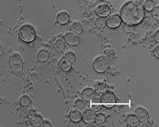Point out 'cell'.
I'll use <instances>...</instances> for the list:
<instances>
[{
  "label": "cell",
  "instance_id": "cell-27",
  "mask_svg": "<svg viewBox=\"0 0 159 127\" xmlns=\"http://www.w3.org/2000/svg\"><path fill=\"white\" fill-rule=\"evenodd\" d=\"M124 30L127 33H130L133 32L134 27L133 25H129L126 24H124L123 26Z\"/></svg>",
  "mask_w": 159,
  "mask_h": 127
},
{
  "label": "cell",
  "instance_id": "cell-3",
  "mask_svg": "<svg viewBox=\"0 0 159 127\" xmlns=\"http://www.w3.org/2000/svg\"><path fill=\"white\" fill-rule=\"evenodd\" d=\"M92 66L96 72L102 73L107 71L109 67V63L107 58L101 55L94 60Z\"/></svg>",
  "mask_w": 159,
  "mask_h": 127
},
{
  "label": "cell",
  "instance_id": "cell-6",
  "mask_svg": "<svg viewBox=\"0 0 159 127\" xmlns=\"http://www.w3.org/2000/svg\"><path fill=\"white\" fill-rule=\"evenodd\" d=\"M97 114L96 112L91 109L85 110L82 114V120L87 124H89L95 121Z\"/></svg>",
  "mask_w": 159,
  "mask_h": 127
},
{
  "label": "cell",
  "instance_id": "cell-16",
  "mask_svg": "<svg viewBox=\"0 0 159 127\" xmlns=\"http://www.w3.org/2000/svg\"><path fill=\"white\" fill-rule=\"evenodd\" d=\"M70 30L76 34L81 33L83 31V27L81 23L76 22L73 23L70 27Z\"/></svg>",
  "mask_w": 159,
  "mask_h": 127
},
{
  "label": "cell",
  "instance_id": "cell-37",
  "mask_svg": "<svg viewBox=\"0 0 159 127\" xmlns=\"http://www.w3.org/2000/svg\"><path fill=\"white\" fill-rule=\"evenodd\" d=\"M92 102L93 103H99L100 102L99 99L95 97L92 100Z\"/></svg>",
  "mask_w": 159,
  "mask_h": 127
},
{
  "label": "cell",
  "instance_id": "cell-4",
  "mask_svg": "<svg viewBox=\"0 0 159 127\" xmlns=\"http://www.w3.org/2000/svg\"><path fill=\"white\" fill-rule=\"evenodd\" d=\"M10 65L11 70L16 73L22 71L23 63L21 55L17 53H13L9 58Z\"/></svg>",
  "mask_w": 159,
  "mask_h": 127
},
{
  "label": "cell",
  "instance_id": "cell-2",
  "mask_svg": "<svg viewBox=\"0 0 159 127\" xmlns=\"http://www.w3.org/2000/svg\"><path fill=\"white\" fill-rule=\"evenodd\" d=\"M19 35L23 41L30 42L34 41L35 37V30L32 25L29 24L23 25L20 28Z\"/></svg>",
  "mask_w": 159,
  "mask_h": 127
},
{
  "label": "cell",
  "instance_id": "cell-32",
  "mask_svg": "<svg viewBox=\"0 0 159 127\" xmlns=\"http://www.w3.org/2000/svg\"><path fill=\"white\" fill-rule=\"evenodd\" d=\"M85 1L87 4L89 6H92L96 4L98 0H85Z\"/></svg>",
  "mask_w": 159,
  "mask_h": 127
},
{
  "label": "cell",
  "instance_id": "cell-40",
  "mask_svg": "<svg viewBox=\"0 0 159 127\" xmlns=\"http://www.w3.org/2000/svg\"><path fill=\"white\" fill-rule=\"evenodd\" d=\"M102 126H103L102 125V126H101V127H102ZM103 126H105L104 125Z\"/></svg>",
  "mask_w": 159,
  "mask_h": 127
},
{
  "label": "cell",
  "instance_id": "cell-9",
  "mask_svg": "<svg viewBox=\"0 0 159 127\" xmlns=\"http://www.w3.org/2000/svg\"><path fill=\"white\" fill-rule=\"evenodd\" d=\"M97 14L102 17H106L110 15L111 12L110 7L108 5L102 4L98 6L96 9Z\"/></svg>",
  "mask_w": 159,
  "mask_h": 127
},
{
  "label": "cell",
  "instance_id": "cell-41",
  "mask_svg": "<svg viewBox=\"0 0 159 127\" xmlns=\"http://www.w3.org/2000/svg\"><path fill=\"white\" fill-rule=\"evenodd\" d=\"M0 102H1V101H0ZM0 104H1V102H0Z\"/></svg>",
  "mask_w": 159,
  "mask_h": 127
},
{
  "label": "cell",
  "instance_id": "cell-18",
  "mask_svg": "<svg viewBox=\"0 0 159 127\" xmlns=\"http://www.w3.org/2000/svg\"><path fill=\"white\" fill-rule=\"evenodd\" d=\"M37 58L38 60L41 62L46 61L49 57V54L47 50L42 49L40 50L38 53Z\"/></svg>",
  "mask_w": 159,
  "mask_h": 127
},
{
  "label": "cell",
  "instance_id": "cell-39",
  "mask_svg": "<svg viewBox=\"0 0 159 127\" xmlns=\"http://www.w3.org/2000/svg\"><path fill=\"white\" fill-rule=\"evenodd\" d=\"M103 106L105 107H107L108 108H112L114 106V105H103Z\"/></svg>",
  "mask_w": 159,
  "mask_h": 127
},
{
  "label": "cell",
  "instance_id": "cell-10",
  "mask_svg": "<svg viewBox=\"0 0 159 127\" xmlns=\"http://www.w3.org/2000/svg\"><path fill=\"white\" fill-rule=\"evenodd\" d=\"M95 91L93 88L87 87L83 90L82 92V98L84 101L89 102L95 97Z\"/></svg>",
  "mask_w": 159,
  "mask_h": 127
},
{
  "label": "cell",
  "instance_id": "cell-15",
  "mask_svg": "<svg viewBox=\"0 0 159 127\" xmlns=\"http://www.w3.org/2000/svg\"><path fill=\"white\" fill-rule=\"evenodd\" d=\"M69 117L71 121L77 123L80 121L82 120V114L80 111L77 110H74L70 112Z\"/></svg>",
  "mask_w": 159,
  "mask_h": 127
},
{
  "label": "cell",
  "instance_id": "cell-24",
  "mask_svg": "<svg viewBox=\"0 0 159 127\" xmlns=\"http://www.w3.org/2000/svg\"><path fill=\"white\" fill-rule=\"evenodd\" d=\"M75 55L73 52L69 51L65 54V59L71 63L75 62Z\"/></svg>",
  "mask_w": 159,
  "mask_h": 127
},
{
  "label": "cell",
  "instance_id": "cell-13",
  "mask_svg": "<svg viewBox=\"0 0 159 127\" xmlns=\"http://www.w3.org/2000/svg\"><path fill=\"white\" fill-rule=\"evenodd\" d=\"M94 86L95 92L98 94L102 93L108 90L110 88L109 85L104 82H96Z\"/></svg>",
  "mask_w": 159,
  "mask_h": 127
},
{
  "label": "cell",
  "instance_id": "cell-5",
  "mask_svg": "<svg viewBox=\"0 0 159 127\" xmlns=\"http://www.w3.org/2000/svg\"><path fill=\"white\" fill-rule=\"evenodd\" d=\"M99 100L101 103H115L116 99L115 94L113 92L108 90L102 93Z\"/></svg>",
  "mask_w": 159,
  "mask_h": 127
},
{
  "label": "cell",
  "instance_id": "cell-36",
  "mask_svg": "<svg viewBox=\"0 0 159 127\" xmlns=\"http://www.w3.org/2000/svg\"><path fill=\"white\" fill-rule=\"evenodd\" d=\"M154 39L156 42H159V30L155 33L154 36Z\"/></svg>",
  "mask_w": 159,
  "mask_h": 127
},
{
  "label": "cell",
  "instance_id": "cell-20",
  "mask_svg": "<svg viewBox=\"0 0 159 127\" xmlns=\"http://www.w3.org/2000/svg\"><path fill=\"white\" fill-rule=\"evenodd\" d=\"M19 102L20 105L22 107H26L29 106L31 103V100L28 95H24L20 99Z\"/></svg>",
  "mask_w": 159,
  "mask_h": 127
},
{
  "label": "cell",
  "instance_id": "cell-14",
  "mask_svg": "<svg viewBox=\"0 0 159 127\" xmlns=\"http://www.w3.org/2000/svg\"><path fill=\"white\" fill-rule=\"evenodd\" d=\"M57 19L59 23L63 24H65L69 21L70 16L67 12L61 11L57 15Z\"/></svg>",
  "mask_w": 159,
  "mask_h": 127
},
{
  "label": "cell",
  "instance_id": "cell-12",
  "mask_svg": "<svg viewBox=\"0 0 159 127\" xmlns=\"http://www.w3.org/2000/svg\"><path fill=\"white\" fill-rule=\"evenodd\" d=\"M127 126L129 127H136L140 124V121L135 114H128L125 118Z\"/></svg>",
  "mask_w": 159,
  "mask_h": 127
},
{
  "label": "cell",
  "instance_id": "cell-19",
  "mask_svg": "<svg viewBox=\"0 0 159 127\" xmlns=\"http://www.w3.org/2000/svg\"><path fill=\"white\" fill-rule=\"evenodd\" d=\"M59 66L60 68L64 72H68L72 68L71 63L65 59L60 62Z\"/></svg>",
  "mask_w": 159,
  "mask_h": 127
},
{
  "label": "cell",
  "instance_id": "cell-25",
  "mask_svg": "<svg viewBox=\"0 0 159 127\" xmlns=\"http://www.w3.org/2000/svg\"><path fill=\"white\" fill-rule=\"evenodd\" d=\"M95 24L99 28H104L107 24L106 19L102 17L97 18L95 21Z\"/></svg>",
  "mask_w": 159,
  "mask_h": 127
},
{
  "label": "cell",
  "instance_id": "cell-22",
  "mask_svg": "<svg viewBox=\"0 0 159 127\" xmlns=\"http://www.w3.org/2000/svg\"><path fill=\"white\" fill-rule=\"evenodd\" d=\"M87 102L83 99H78L75 101V105L76 108L82 110L86 107Z\"/></svg>",
  "mask_w": 159,
  "mask_h": 127
},
{
  "label": "cell",
  "instance_id": "cell-1",
  "mask_svg": "<svg viewBox=\"0 0 159 127\" xmlns=\"http://www.w3.org/2000/svg\"><path fill=\"white\" fill-rule=\"evenodd\" d=\"M121 19L125 24L132 25L140 23L143 19L145 11L143 6L135 1L125 4L120 11Z\"/></svg>",
  "mask_w": 159,
  "mask_h": 127
},
{
  "label": "cell",
  "instance_id": "cell-38",
  "mask_svg": "<svg viewBox=\"0 0 159 127\" xmlns=\"http://www.w3.org/2000/svg\"><path fill=\"white\" fill-rule=\"evenodd\" d=\"M4 52V50L2 46L0 43V56L2 55Z\"/></svg>",
  "mask_w": 159,
  "mask_h": 127
},
{
  "label": "cell",
  "instance_id": "cell-26",
  "mask_svg": "<svg viewBox=\"0 0 159 127\" xmlns=\"http://www.w3.org/2000/svg\"><path fill=\"white\" fill-rule=\"evenodd\" d=\"M65 43L64 41L62 39L57 40L55 43V48L58 50H62L65 47Z\"/></svg>",
  "mask_w": 159,
  "mask_h": 127
},
{
  "label": "cell",
  "instance_id": "cell-23",
  "mask_svg": "<svg viewBox=\"0 0 159 127\" xmlns=\"http://www.w3.org/2000/svg\"><path fill=\"white\" fill-rule=\"evenodd\" d=\"M106 119L107 117L105 114L100 113L97 114L95 122L99 125H101L105 122Z\"/></svg>",
  "mask_w": 159,
  "mask_h": 127
},
{
  "label": "cell",
  "instance_id": "cell-8",
  "mask_svg": "<svg viewBox=\"0 0 159 127\" xmlns=\"http://www.w3.org/2000/svg\"><path fill=\"white\" fill-rule=\"evenodd\" d=\"M134 114L141 122L148 121L150 117L148 111L142 107L136 108L134 111Z\"/></svg>",
  "mask_w": 159,
  "mask_h": 127
},
{
  "label": "cell",
  "instance_id": "cell-31",
  "mask_svg": "<svg viewBox=\"0 0 159 127\" xmlns=\"http://www.w3.org/2000/svg\"><path fill=\"white\" fill-rule=\"evenodd\" d=\"M102 106V105H92L91 109L96 112L100 110Z\"/></svg>",
  "mask_w": 159,
  "mask_h": 127
},
{
  "label": "cell",
  "instance_id": "cell-34",
  "mask_svg": "<svg viewBox=\"0 0 159 127\" xmlns=\"http://www.w3.org/2000/svg\"><path fill=\"white\" fill-rule=\"evenodd\" d=\"M154 55L157 58L159 57V47L155 48L154 51Z\"/></svg>",
  "mask_w": 159,
  "mask_h": 127
},
{
  "label": "cell",
  "instance_id": "cell-7",
  "mask_svg": "<svg viewBox=\"0 0 159 127\" xmlns=\"http://www.w3.org/2000/svg\"><path fill=\"white\" fill-rule=\"evenodd\" d=\"M106 22L109 28H116L120 26L121 23V19L118 15H114L108 17L106 20Z\"/></svg>",
  "mask_w": 159,
  "mask_h": 127
},
{
  "label": "cell",
  "instance_id": "cell-28",
  "mask_svg": "<svg viewBox=\"0 0 159 127\" xmlns=\"http://www.w3.org/2000/svg\"><path fill=\"white\" fill-rule=\"evenodd\" d=\"M159 5H157L154 7L152 12V16L154 18L156 19H158L159 17Z\"/></svg>",
  "mask_w": 159,
  "mask_h": 127
},
{
  "label": "cell",
  "instance_id": "cell-35",
  "mask_svg": "<svg viewBox=\"0 0 159 127\" xmlns=\"http://www.w3.org/2000/svg\"><path fill=\"white\" fill-rule=\"evenodd\" d=\"M88 126L89 127H99V125L95 121L89 124V125Z\"/></svg>",
  "mask_w": 159,
  "mask_h": 127
},
{
  "label": "cell",
  "instance_id": "cell-33",
  "mask_svg": "<svg viewBox=\"0 0 159 127\" xmlns=\"http://www.w3.org/2000/svg\"><path fill=\"white\" fill-rule=\"evenodd\" d=\"M142 126L143 127H151L152 126V123L149 121H146L142 122Z\"/></svg>",
  "mask_w": 159,
  "mask_h": 127
},
{
  "label": "cell",
  "instance_id": "cell-29",
  "mask_svg": "<svg viewBox=\"0 0 159 127\" xmlns=\"http://www.w3.org/2000/svg\"><path fill=\"white\" fill-rule=\"evenodd\" d=\"M36 114V111L34 109H30L29 110L27 113L28 117L31 119Z\"/></svg>",
  "mask_w": 159,
  "mask_h": 127
},
{
  "label": "cell",
  "instance_id": "cell-30",
  "mask_svg": "<svg viewBox=\"0 0 159 127\" xmlns=\"http://www.w3.org/2000/svg\"><path fill=\"white\" fill-rule=\"evenodd\" d=\"M52 124L48 120H43L40 126L42 127H52Z\"/></svg>",
  "mask_w": 159,
  "mask_h": 127
},
{
  "label": "cell",
  "instance_id": "cell-17",
  "mask_svg": "<svg viewBox=\"0 0 159 127\" xmlns=\"http://www.w3.org/2000/svg\"><path fill=\"white\" fill-rule=\"evenodd\" d=\"M30 119L31 123L34 127L40 126L43 120V117L39 114H37Z\"/></svg>",
  "mask_w": 159,
  "mask_h": 127
},
{
  "label": "cell",
  "instance_id": "cell-21",
  "mask_svg": "<svg viewBox=\"0 0 159 127\" xmlns=\"http://www.w3.org/2000/svg\"><path fill=\"white\" fill-rule=\"evenodd\" d=\"M143 5L146 10L151 11L154 8L155 3L153 0H145L144 2Z\"/></svg>",
  "mask_w": 159,
  "mask_h": 127
},
{
  "label": "cell",
  "instance_id": "cell-11",
  "mask_svg": "<svg viewBox=\"0 0 159 127\" xmlns=\"http://www.w3.org/2000/svg\"><path fill=\"white\" fill-rule=\"evenodd\" d=\"M65 39L66 42L71 46L77 45L80 40L79 36L76 34L69 33L65 36Z\"/></svg>",
  "mask_w": 159,
  "mask_h": 127
}]
</instances>
